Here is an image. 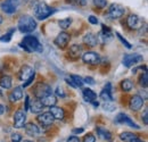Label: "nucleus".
Wrapping results in <instances>:
<instances>
[{
  "mask_svg": "<svg viewBox=\"0 0 148 142\" xmlns=\"http://www.w3.org/2000/svg\"><path fill=\"white\" fill-rule=\"evenodd\" d=\"M0 96H2V93H1V91H0Z\"/></svg>",
  "mask_w": 148,
  "mask_h": 142,
  "instance_id": "nucleus-53",
  "label": "nucleus"
},
{
  "mask_svg": "<svg viewBox=\"0 0 148 142\" xmlns=\"http://www.w3.org/2000/svg\"><path fill=\"white\" fill-rule=\"evenodd\" d=\"M70 77L73 81L74 84L76 85V88H82L83 87L84 82H83V79L81 76H79V75H70Z\"/></svg>",
  "mask_w": 148,
  "mask_h": 142,
  "instance_id": "nucleus-32",
  "label": "nucleus"
},
{
  "mask_svg": "<svg viewBox=\"0 0 148 142\" xmlns=\"http://www.w3.org/2000/svg\"><path fill=\"white\" fill-rule=\"evenodd\" d=\"M26 123V113L22 109H18L14 114V127L15 128H23Z\"/></svg>",
  "mask_w": 148,
  "mask_h": 142,
  "instance_id": "nucleus-11",
  "label": "nucleus"
},
{
  "mask_svg": "<svg viewBox=\"0 0 148 142\" xmlns=\"http://www.w3.org/2000/svg\"><path fill=\"white\" fill-rule=\"evenodd\" d=\"M99 98L101 100H104L105 102L106 101H113V96H112V91L111 90H107V89H104L101 90V92L99 93Z\"/></svg>",
  "mask_w": 148,
  "mask_h": 142,
  "instance_id": "nucleus-29",
  "label": "nucleus"
},
{
  "mask_svg": "<svg viewBox=\"0 0 148 142\" xmlns=\"http://www.w3.org/2000/svg\"><path fill=\"white\" fill-rule=\"evenodd\" d=\"M13 85V79L9 75H2L0 77V87L3 89L8 90L12 88Z\"/></svg>",
  "mask_w": 148,
  "mask_h": 142,
  "instance_id": "nucleus-27",
  "label": "nucleus"
},
{
  "mask_svg": "<svg viewBox=\"0 0 148 142\" xmlns=\"http://www.w3.org/2000/svg\"><path fill=\"white\" fill-rule=\"evenodd\" d=\"M40 101L43 105V107H53L56 106V104H57V98L53 93H50V94H47V96L42 97L40 99Z\"/></svg>",
  "mask_w": 148,
  "mask_h": 142,
  "instance_id": "nucleus-22",
  "label": "nucleus"
},
{
  "mask_svg": "<svg viewBox=\"0 0 148 142\" xmlns=\"http://www.w3.org/2000/svg\"><path fill=\"white\" fill-rule=\"evenodd\" d=\"M133 85L134 84H133L132 80H130V79H124L120 83V87H121V89H122L123 92H130L131 90L133 89Z\"/></svg>",
  "mask_w": 148,
  "mask_h": 142,
  "instance_id": "nucleus-28",
  "label": "nucleus"
},
{
  "mask_svg": "<svg viewBox=\"0 0 148 142\" xmlns=\"http://www.w3.org/2000/svg\"><path fill=\"white\" fill-rule=\"evenodd\" d=\"M49 113L54 116L55 119H58V121H62L65 118V110L62 108V107H57V106H53L49 107Z\"/></svg>",
  "mask_w": 148,
  "mask_h": 142,
  "instance_id": "nucleus-20",
  "label": "nucleus"
},
{
  "mask_svg": "<svg viewBox=\"0 0 148 142\" xmlns=\"http://www.w3.org/2000/svg\"><path fill=\"white\" fill-rule=\"evenodd\" d=\"M143 61H144V57L139 53H127V55H124L123 60H122V63L125 67H132Z\"/></svg>",
  "mask_w": 148,
  "mask_h": 142,
  "instance_id": "nucleus-5",
  "label": "nucleus"
},
{
  "mask_svg": "<svg viewBox=\"0 0 148 142\" xmlns=\"http://www.w3.org/2000/svg\"><path fill=\"white\" fill-rule=\"evenodd\" d=\"M17 27L22 33H31L37 29V20L30 15H23L19 17Z\"/></svg>",
  "mask_w": 148,
  "mask_h": 142,
  "instance_id": "nucleus-2",
  "label": "nucleus"
},
{
  "mask_svg": "<svg viewBox=\"0 0 148 142\" xmlns=\"http://www.w3.org/2000/svg\"><path fill=\"white\" fill-rule=\"evenodd\" d=\"M5 113V106L3 105H0V115H2Z\"/></svg>",
  "mask_w": 148,
  "mask_h": 142,
  "instance_id": "nucleus-50",
  "label": "nucleus"
},
{
  "mask_svg": "<svg viewBox=\"0 0 148 142\" xmlns=\"http://www.w3.org/2000/svg\"><path fill=\"white\" fill-rule=\"evenodd\" d=\"M2 20H3V18H2V16H1V15H0V24H1V23H2Z\"/></svg>",
  "mask_w": 148,
  "mask_h": 142,
  "instance_id": "nucleus-51",
  "label": "nucleus"
},
{
  "mask_svg": "<svg viewBox=\"0 0 148 142\" xmlns=\"http://www.w3.org/2000/svg\"><path fill=\"white\" fill-rule=\"evenodd\" d=\"M141 118H143V121H144V124L147 125L148 124V110L147 109H145V111H144V116H143Z\"/></svg>",
  "mask_w": 148,
  "mask_h": 142,
  "instance_id": "nucleus-45",
  "label": "nucleus"
},
{
  "mask_svg": "<svg viewBox=\"0 0 148 142\" xmlns=\"http://www.w3.org/2000/svg\"><path fill=\"white\" fill-rule=\"evenodd\" d=\"M72 22H73V19L71 17H66V18H63V19H60V20H58V26L62 29V30H67L70 26H71V24H72Z\"/></svg>",
  "mask_w": 148,
  "mask_h": 142,
  "instance_id": "nucleus-30",
  "label": "nucleus"
},
{
  "mask_svg": "<svg viewBox=\"0 0 148 142\" xmlns=\"http://www.w3.org/2000/svg\"><path fill=\"white\" fill-rule=\"evenodd\" d=\"M34 74H36V72H34V70H33L31 66L24 65V66H22V68H21L18 72V79L21 81L25 82V81H27V80H29L32 75H34Z\"/></svg>",
  "mask_w": 148,
  "mask_h": 142,
  "instance_id": "nucleus-14",
  "label": "nucleus"
},
{
  "mask_svg": "<svg viewBox=\"0 0 148 142\" xmlns=\"http://www.w3.org/2000/svg\"><path fill=\"white\" fill-rule=\"evenodd\" d=\"M66 142H81V141H80V139L76 135H71V137H69V139L66 140Z\"/></svg>",
  "mask_w": 148,
  "mask_h": 142,
  "instance_id": "nucleus-44",
  "label": "nucleus"
},
{
  "mask_svg": "<svg viewBox=\"0 0 148 142\" xmlns=\"http://www.w3.org/2000/svg\"><path fill=\"white\" fill-rule=\"evenodd\" d=\"M82 51H83V48L81 44H73L70 47V50H69V55L73 58V59H76L79 57L82 56Z\"/></svg>",
  "mask_w": 148,
  "mask_h": 142,
  "instance_id": "nucleus-24",
  "label": "nucleus"
},
{
  "mask_svg": "<svg viewBox=\"0 0 148 142\" xmlns=\"http://www.w3.org/2000/svg\"><path fill=\"white\" fill-rule=\"evenodd\" d=\"M115 34H116V36L119 38V40H120V41H121V42H122V43H123V44L125 46V48H128V49H131V48H132L131 43H130V42H128V41H127V40H125V39H124L123 36H122L121 34H120V33H119V32H116Z\"/></svg>",
  "mask_w": 148,
  "mask_h": 142,
  "instance_id": "nucleus-36",
  "label": "nucleus"
},
{
  "mask_svg": "<svg viewBox=\"0 0 148 142\" xmlns=\"http://www.w3.org/2000/svg\"><path fill=\"white\" fill-rule=\"evenodd\" d=\"M92 3L95 8L99 9V10H103L107 6V0H92Z\"/></svg>",
  "mask_w": 148,
  "mask_h": 142,
  "instance_id": "nucleus-33",
  "label": "nucleus"
},
{
  "mask_svg": "<svg viewBox=\"0 0 148 142\" xmlns=\"http://www.w3.org/2000/svg\"><path fill=\"white\" fill-rule=\"evenodd\" d=\"M82 60L87 65H99L100 64V55L95 51H87L82 55Z\"/></svg>",
  "mask_w": 148,
  "mask_h": 142,
  "instance_id": "nucleus-8",
  "label": "nucleus"
},
{
  "mask_svg": "<svg viewBox=\"0 0 148 142\" xmlns=\"http://www.w3.org/2000/svg\"><path fill=\"white\" fill-rule=\"evenodd\" d=\"M103 108H104L105 110H107V111H113V110L116 109V106H115L112 101H106V102L103 105Z\"/></svg>",
  "mask_w": 148,
  "mask_h": 142,
  "instance_id": "nucleus-35",
  "label": "nucleus"
},
{
  "mask_svg": "<svg viewBox=\"0 0 148 142\" xmlns=\"http://www.w3.org/2000/svg\"><path fill=\"white\" fill-rule=\"evenodd\" d=\"M34 77H36V74H34V75H32L27 81H25V82H24L23 88H26V87H29L30 84H32V83H33V81H34Z\"/></svg>",
  "mask_w": 148,
  "mask_h": 142,
  "instance_id": "nucleus-41",
  "label": "nucleus"
},
{
  "mask_svg": "<svg viewBox=\"0 0 148 142\" xmlns=\"http://www.w3.org/2000/svg\"><path fill=\"white\" fill-rule=\"evenodd\" d=\"M82 96H83V99L87 102H91L93 100H97V93L93 92L92 90L89 89V88H86V89L82 90Z\"/></svg>",
  "mask_w": 148,
  "mask_h": 142,
  "instance_id": "nucleus-26",
  "label": "nucleus"
},
{
  "mask_svg": "<svg viewBox=\"0 0 148 142\" xmlns=\"http://www.w3.org/2000/svg\"><path fill=\"white\" fill-rule=\"evenodd\" d=\"M0 7H1L2 12L6 13V14L12 15V14L16 13V7H15L14 3L12 2V0H5V1H2L1 5H0Z\"/></svg>",
  "mask_w": 148,
  "mask_h": 142,
  "instance_id": "nucleus-21",
  "label": "nucleus"
},
{
  "mask_svg": "<svg viewBox=\"0 0 148 142\" xmlns=\"http://www.w3.org/2000/svg\"><path fill=\"white\" fill-rule=\"evenodd\" d=\"M29 107H30V97L26 96L25 97V105H24V111H27L29 110Z\"/></svg>",
  "mask_w": 148,
  "mask_h": 142,
  "instance_id": "nucleus-43",
  "label": "nucleus"
},
{
  "mask_svg": "<svg viewBox=\"0 0 148 142\" xmlns=\"http://www.w3.org/2000/svg\"><path fill=\"white\" fill-rule=\"evenodd\" d=\"M125 23L130 30H139L144 24V19L136 14H131L127 17Z\"/></svg>",
  "mask_w": 148,
  "mask_h": 142,
  "instance_id": "nucleus-7",
  "label": "nucleus"
},
{
  "mask_svg": "<svg viewBox=\"0 0 148 142\" xmlns=\"http://www.w3.org/2000/svg\"><path fill=\"white\" fill-rule=\"evenodd\" d=\"M29 109H31V111L33 114H40L42 113V109H43V105L41 104L40 99H36V100H30V107Z\"/></svg>",
  "mask_w": 148,
  "mask_h": 142,
  "instance_id": "nucleus-25",
  "label": "nucleus"
},
{
  "mask_svg": "<svg viewBox=\"0 0 148 142\" xmlns=\"http://www.w3.org/2000/svg\"><path fill=\"white\" fill-rule=\"evenodd\" d=\"M139 84H140V87H143V88H147L148 85V74H147V71L144 72V74L140 76V79H139Z\"/></svg>",
  "mask_w": 148,
  "mask_h": 142,
  "instance_id": "nucleus-34",
  "label": "nucleus"
},
{
  "mask_svg": "<svg viewBox=\"0 0 148 142\" xmlns=\"http://www.w3.org/2000/svg\"><path fill=\"white\" fill-rule=\"evenodd\" d=\"M65 82H66V83H67L69 85H71L72 88H74V89L76 88V85H75V84L73 83V81L71 80V77H66V79H65Z\"/></svg>",
  "mask_w": 148,
  "mask_h": 142,
  "instance_id": "nucleus-46",
  "label": "nucleus"
},
{
  "mask_svg": "<svg viewBox=\"0 0 148 142\" xmlns=\"http://www.w3.org/2000/svg\"><path fill=\"white\" fill-rule=\"evenodd\" d=\"M83 82L87 83V84H90V85H93L95 84V79L91 77V76H87L83 79Z\"/></svg>",
  "mask_w": 148,
  "mask_h": 142,
  "instance_id": "nucleus-40",
  "label": "nucleus"
},
{
  "mask_svg": "<svg viewBox=\"0 0 148 142\" xmlns=\"http://www.w3.org/2000/svg\"><path fill=\"white\" fill-rule=\"evenodd\" d=\"M96 132H97V135L100 138V139H103V140H106V141H111L112 140V133L108 131V130H106V128H104V127H100V126H97L96 127Z\"/></svg>",
  "mask_w": 148,
  "mask_h": 142,
  "instance_id": "nucleus-23",
  "label": "nucleus"
},
{
  "mask_svg": "<svg viewBox=\"0 0 148 142\" xmlns=\"http://www.w3.org/2000/svg\"><path fill=\"white\" fill-rule=\"evenodd\" d=\"M55 93H56V96L59 97V98H65V97H66V93L64 92L63 88H60V87H57V88H56Z\"/></svg>",
  "mask_w": 148,
  "mask_h": 142,
  "instance_id": "nucleus-38",
  "label": "nucleus"
},
{
  "mask_svg": "<svg viewBox=\"0 0 148 142\" xmlns=\"http://www.w3.org/2000/svg\"><path fill=\"white\" fill-rule=\"evenodd\" d=\"M66 2L71 5H79V0H66Z\"/></svg>",
  "mask_w": 148,
  "mask_h": 142,
  "instance_id": "nucleus-48",
  "label": "nucleus"
},
{
  "mask_svg": "<svg viewBox=\"0 0 148 142\" xmlns=\"http://www.w3.org/2000/svg\"><path fill=\"white\" fill-rule=\"evenodd\" d=\"M23 96H24V93H23V88H22V87H16L15 89L8 94V99H9V101H12V102H16V101H19V100L23 98Z\"/></svg>",
  "mask_w": 148,
  "mask_h": 142,
  "instance_id": "nucleus-16",
  "label": "nucleus"
},
{
  "mask_svg": "<svg viewBox=\"0 0 148 142\" xmlns=\"http://www.w3.org/2000/svg\"><path fill=\"white\" fill-rule=\"evenodd\" d=\"M120 139L123 142H144L137 134L131 132H123L120 134Z\"/></svg>",
  "mask_w": 148,
  "mask_h": 142,
  "instance_id": "nucleus-17",
  "label": "nucleus"
},
{
  "mask_svg": "<svg viewBox=\"0 0 148 142\" xmlns=\"http://www.w3.org/2000/svg\"><path fill=\"white\" fill-rule=\"evenodd\" d=\"M144 104H145V99L139 94H134L130 98L129 108L132 111H138L144 107Z\"/></svg>",
  "mask_w": 148,
  "mask_h": 142,
  "instance_id": "nucleus-10",
  "label": "nucleus"
},
{
  "mask_svg": "<svg viewBox=\"0 0 148 142\" xmlns=\"http://www.w3.org/2000/svg\"><path fill=\"white\" fill-rule=\"evenodd\" d=\"M83 43L86 46H88V47H91V48L96 47L98 44V36L91 33V32H89V33H87L86 36H83Z\"/></svg>",
  "mask_w": 148,
  "mask_h": 142,
  "instance_id": "nucleus-19",
  "label": "nucleus"
},
{
  "mask_svg": "<svg viewBox=\"0 0 148 142\" xmlns=\"http://www.w3.org/2000/svg\"><path fill=\"white\" fill-rule=\"evenodd\" d=\"M125 14V8L120 3H112L107 10V17L110 19H119Z\"/></svg>",
  "mask_w": 148,
  "mask_h": 142,
  "instance_id": "nucleus-4",
  "label": "nucleus"
},
{
  "mask_svg": "<svg viewBox=\"0 0 148 142\" xmlns=\"http://www.w3.org/2000/svg\"><path fill=\"white\" fill-rule=\"evenodd\" d=\"M22 142H33V141H31V140H24V141H22Z\"/></svg>",
  "mask_w": 148,
  "mask_h": 142,
  "instance_id": "nucleus-52",
  "label": "nucleus"
},
{
  "mask_svg": "<svg viewBox=\"0 0 148 142\" xmlns=\"http://www.w3.org/2000/svg\"><path fill=\"white\" fill-rule=\"evenodd\" d=\"M88 20H89V23L92 24V25H97V24H98V18L96 17V16H93V15H90V16L88 17Z\"/></svg>",
  "mask_w": 148,
  "mask_h": 142,
  "instance_id": "nucleus-42",
  "label": "nucleus"
},
{
  "mask_svg": "<svg viewBox=\"0 0 148 142\" xmlns=\"http://www.w3.org/2000/svg\"><path fill=\"white\" fill-rule=\"evenodd\" d=\"M37 121L41 126L47 127V126L53 125L54 121H55V118H54V116H53L49 111H47V113H40V114H38Z\"/></svg>",
  "mask_w": 148,
  "mask_h": 142,
  "instance_id": "nucleus-12",
  "label": "nucleus"
},
{
  "mask_svg": "<svg viewBox=\"0 0 148 142\" xmlns=\"http://www.w3.org/2000/svg\"><path fill=\"white\" fill-rule=\"evenodd\" d=\"M88 3V0H79V5L80 6H86Z\"/></svg>",
  "mask_w": 148,
  "mask_h": 142,
  "instance_id": "nucleus-49",
  "label": "nucleus"
},
{
  "mask_svg": "<svg viewBox=\"0 0 148 142\" xmlns=\"http://www.w3.org/2000/svg\"><path fill=\"white\" fill-rule=\"evenodd\" d=\"M22 139H23V137L19 133H13L12 137H10L12 142H22Z\"/></svg>",
  "mask_w": 148,
  "mask_h": 142,
  "instance_id": "nucleus-37",
  "label": "nucleus"
},
{
  "mask_svg": "<svg viewBox=\"0 0 148 142\" xmlns=\"http://www.w3.org/2000/svg\"><path fill=\"white\" fill-rule=\"evenodd\" d=\"M115 122L116 123H119V124H127L129 125L130 127H132V128H140L139 127V125L136 124L131 118H130L129 116L127 115V114H124V113H120L116 117H115Z\"/></svg>",
  "mask_w": 148,
  "mask_h": 142,
  "instance_id": "nucleus-13",
  "label": "nucleus"
},
{
  "mask_svg": "<svg viewBox=\"0 0 148 142\" xmlns=\"http://www.w3.org/2000/svg\"><path fill=\"white\" fill-rule=\"evenodd\" d=\"M83 142H96V137L93 134H91V133H89V134H87L84 137Z\"/></svg>",
  "mask_w": 148,
  "mask_h": 142,
  "instance_id": "nucleus-39",
  "label": "nucleus"
},
{
  "mask_svg": "<svg viewBox=\"0 0 148 142\" xmlns=\"http://www.w3.org/2000/svg\"><path fill=\"white\" fill-rule=\"evenodd\" d=\"M33 13H34V17L40 19V20H45L46 18L51 16L55 13V8L48 6L45 2H39L33 7Z\"/></svg>",
  "mask_w": 148,
  "mask_h": 142,
  "instance_id": "nucleus-3",
  "label": "nucleus"
},
{
  "mask_svg": "<svg viewBox=\"0 0 148 142\" xmlns=\"http://www.w3.org/2000/svg\"><path fill=\"white\" fill-rule=\"evenodd\" d=\"M15 33V27H12L10 30H8L6 32V34H3L2 36H0V41L1 42H9L12 40V36Z\"/></svg>",
  "mask_w": 148,
  "mask_h": 142,
  "instance_id": "nucleus-31",
  "label": "nucleus"
},
{
  "mask_svg": "<svg viewBox=\"0 0 148 142\" xmlns=\"http://www.w3.org/2000/svg\"><path fill=\"white\" fill-rule=\"evenodd\" d=\"M21 48L24 49L25 51L27 53H32V51H38V53H41L43 50L41 43L39 42L36 36H26L23 38L22 42L19 43Z\"/></svg>",
  "mask_w": 148,
  "mask_h": 142,
  "instance_id": "nucleus-1",
  "label": "nucleus"
},
{
  "mask_svg": "<svg viewBox=\"0 0 148 142\" xmlns=\"http://www.w3.org/2000/svg\"><path fill=\"white\" fill-rule=\"evenodd\" d=\"M24 128H25V133L27 135H30V137H37L41 132L39 126H37L34 123H25Z\"/></svg>",
  "mask_w": 148,
  "mask_h": 142,
  "instance_id": "nucleus-18",
  "label": "nucleus"
},
{
  "mask_svg": "<svg viewBox=\"0 0 148 142\" xmlns=\"http://www.w3.org/2000/svg\"><path fill=\"white\" fill-rule=\"evenodd\" d=\"M33 93H34L36 98L41 99L42 97L53 93V90H51V88L48 84H46L43 82H39V83H37V85L34 87V89H33Z\"/></svg>",
  "mask_w": 148,
  "mask_h": 142,
  "instance_id": "nucleus-6",
  "label": "nucleus"
},
{
  "mask_svg": "<svg viewBox=\"0 0 148 142\" xmlns=\"http://www.w3.org/2000/svg\"><path fill=\"white\" fill-rule=\"evenodd\" d=\"M83 132H84V130H83L82 127H80V128H74L73 130L74 134H80V133H83Z\"/></svg>",
  "mask_w": 148,
  "mask_h": 142,
  "instance_id": "nucleus-47",
  "label": "nucleus"
},
{
  "mask_svg": "<svg viewBox=\"0 0 148 142\" xmlns=\"http://www.w3.org/2000/svg\"><path fill=\"white\" fill-rule=\"evenodd\" d=\"M70 40H71V34H69L67 32L63 31V32H60V33L55 38L54 43H55V46L57 48H59V49H65V48L67 47Z\"/></svg>",
  "mask_w": 148,
  "mask_h": 142,
  "instance_id": "nucleus-9",
  "label": "nucleus"
},
{
  "mask_svg": "<svg viewBox=\"0 0 148 142\" xmlns=\"http://www.w3.org/2000/svg\"><path fill=\"white\" fill-rule=\"evenodd\" d=\"M112 38H113V32H112L111 27H108V26H106V25H101V31H100V33H99V36H98V39H100L104 43L105 42H108V41H111Z\"/></svg>",
  "mask_w": 148,
  "mask_h": 142,
  "instance_id": "nucleus-15",
  "label": "nucleus"
}]
</instances>
